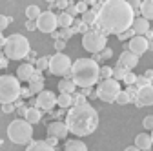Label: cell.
I'll return each mask as SVG.
<instances>
[{
  "mask_svg": "<svg viewBox=\"0 0 153 151\" xmlns=\"http://www.w3.org/2000/svg\"><path fill=\"white\" fill-rule=\"evenodd\" d=\"M135 20V11L131 9L129 2L126 0H108L102 4L97 24L104 33L120 35L128 29H131V24Z\"/></svg>",
  "mask_w": 153,
  "mask_h": 151,
  "instance_id": "cell-1",
  "label": "cell"
},
{
  "mask_svg": "<svg viewBox=\"0 0 153 151\" xmlns=\"http://www.w3.org/2000/svg\"><path fill=\"white\" fill-rule=\"evenodd\" d=\"M66 126L76 137H88L99 127V113L89 104L71 106L66 117Z\"/></svg>",
  "mask_w": 153,
  "mask_h": 151,
  "instance_id": "cell-2",
  "label": "cell"
},
{
  "mask_svg": "<svg viewBox=\"0 0 153 151\" xmlns=\"http://www.w3.org/2000/svg\"><path fill=\"white\" fill-rule=\"evenodd\" d=\"M100 78V66L93 58H79L71 66V80L82 89L91 87Z\"/></svg>",
  "mask_w": 153,
  "mask_h": 151,
  "instance_id": "cell-3",
  "label": "cell"
},
{
  "mask_svg": "<svg viewBox=\"0 0 153 151\" xmlns=\"http://www.w3.org/2000/svg\"><path fill=\"white\" fill-rule=\"evenodd\" d=\"M29 40L24 35H11L6 38L4 44V55L7 60H22L29 55Z\"/></svg>",
  "mask_w": 153,
  "mask_h": 151,
  "instance_id": "cell-4",
  "label": "cell"
},
{
  "mask_svg": "<svg viewBox=\"0 0 153 151\" xmlns=\"http://www.w3.org/2000/svg\"><path fill=\"white\" fill-rule=\"evenodd\" d=\"M20 80L13 75H2L0 77V104H13L20 97Z\"/></svg>",
  "mask_w": 153,
  "mask_h": 151,
  "instance_id": "cell-5",
  "label": "cell"
},
{
  "mask_svg": "<svg viewBox=\"0 0 153 151\" xmlns=\"http://www.w3.org/2000/svg\"><path fill=\"white\" fill-rule=\"evenodd\" d=\"M7 137L13 144H27L33 138V126L24 118H16L7 126Z\"/></svg>",
  "mask_w": 153,
  "mask_h": 151,
  "instance_id": "cell-6",
  "label": "cell"
},
{
  "mask_svg": "<svg viewBox=\"0 0 153 151\" xmlns=\"http://www.w3.org/2000/svg\"><path fill=\"white\" fill-rule=\"evenodd\" d=\"M106 44H108V38L106 35L97 31V29H89L88 33H84L82 36V47L93 55H99L106 49Z\"/></svg>",
  "mask_w": 153,
  "mask_h": 151,
  "instance_id": "cell-7",
  "label": "cell"
},
{
  "mask_svg": "<svg viewBox=\"0 0 153 151\" xmlns=\"http://www.w3.org/2000/svg\"><path fill=\"white\" fill-rule=\"evenodd\" d=\"M71 58L64 53H56L53 56H49V71L51 75H56V77H64V75L71 73Z\"/></svg>",
  "mask_w": 153,
  "mask_h": 151,
  "instance_id": "cell-8",
  "label": "cell"
},
{
  "mask_svg": "<svg viewBox=\"0 0 153 151\" xmlns=\"http://www.w3.org/2000/svg\"><path fill=\"white\" fill-rule=\"evenodd\" d=\"M120 84L113 78H108V80H102L99 84V89H97V97L102 100V102H115L117 95L120 93Z\"/></svg>",
  "mask_w": 153,
  "mask_h": 151,
  "instance_id": "cell-9",
  "label": "cell"
},
{
  "mask_svg": "<svg viewBox=\"0 0 153 151\" xmlns=\"http://www.w3.org/2000/svg\"><path fill=\"white\" fill-rule=\"evenodd\" d=\"M59 27V20H56V15L48 9V11H42L40 16L36 18V29L42 31V33H55V29Z\"/></svg>",
  "mask_w": 153,
  "mask_h": 151,
  "instance_id": "cell-10",
  "label": "cell"
},
{
  "mask_svg": "<svg viewBox=\"0 0 153 151\" xmlns=\"http://www.w3.org/2000/svg\"><path fill=\"white\" fill-rule=\"evenodd\" d=\"M55 106H56V95H55L53 91H48V89H44L42 93H38V95H36L35 107L42 109V111H51Z\"/></svg>",
  "mask_w": 153,
  "mask_h": 151,
  "instance_id": "cell-11",
  "label": "cell"
},
{
  "mask_svg": "<svg viewBox=\"0 0 153 151\" xmlns=\"http://www.w3.org/2000/svg\"><path fill=\"white\" fill-rule=\"evenodd\" d=\"M148 49H149V42H148L146 36H133V38L129 40V44H128V51L133 53V55H137V56L144 55Z\"/></svg>",
  "mask_w": 153,
  "mask_h": 151,
  "instance_id": "cell-12",
  "label": "cell"
},
{
  "mask_svg": "<svg viewBox=\"0 0 153 151\" xmlns=\"http://www.w3.org/2000/svg\"><path fill=\"white\" fill-rule=\"evenodd\" d=\"M69 133V129L66 126V122H60V120H56V122H51L48 126V135L49 137H55V138H66Z\"/></svg>",
  "mask_w": 153,
  "mask_h": 151,
  "instance_id": "cell-13",
  "label": "cell"
},
{
  "mask_svg": "<svg viewBox=\"0 0 153 151\" xmlns=\"http://www.w3.org/2000/svg\"><path fill=\"white\" fill-rule=\"evenodd\" d=\"M137 64H139V56L133 55V53H129L128 49L120 55V58H119V66L124 67L126 71H131L133 67H137Z\"/></svg>",
  "mask_w": 153,
  "mask_h": 151,
  "instance_id": "cell-14",
  "label": "cell"
},
{
  "mask_svg": "<svg viewBox=\"0 0 153 151\" xmlns=\"http://www.w3.org/2000/svg\"><path fill=\"white\" fill-rule=\"evenodd\" d=\"M137 104L139 106H153V87L151 86L137 89Z\"/></svg>",
  "mask_w": 153,
  "mask_h": 151,
  "instance_id": "cell-15",
  "label": "cell"
},
{
  "mask_svg": "<svg viewBox=\"0 0 153 151\" xmlns=\"http://www.w3.org/2000/svg\"><path fill=\"white\" fill-rule=\"evenodd\" d=\"M131 29H133V33H135V36H146V33L151 27H149V22L146 20V18L137 16L135 20H133V24H131Z\"/></svg>",
  "mask_w": 153,
  "mask_h": 151,
  "instance_id": "cell-16",
  "label": "cell"
},
{
  "mask_svg": "<svg viewBox=\"0 0 153 151\" xmlns=\"http://www.w3.org/2000/svg\"><path fill=\"white\" fill-rule=\"evenodd\" d=\"M33 73H35V67L31 64H20L18 69H16V78L22 80V82H29L31 77H33Z\"/></svg>",
  "mask_w": 153,
  "mask_h": 151,
  "instance_id": "cell-17",
  "label": "cell"
},
{
  "mask_svg": "<svg viewBox=\"0 0 153 151\" xmlns=\"http://www.w3.org/2000/svg\"><path fill=\"white\" fill-rule=\"evenodd\" d=\"M151 146H153V142H151V135H148V133H140V135L135 137V147H139L140 151H148V149H151Z\"/></svg>",
  "mask_w": 153,
  "mask_h": 151,
  "instance_id": "cell-18",
  "label": "cell"
},
{
  "mask_svg": "<svg viewBox=\"0 0 153 151\" xmlns=\"http://www.w3.org/2000/svg\"><path fill=\"white\" fill-rule=\"evenodd\" d=\"M24 120H27L31 126H33V124H38V122L42 120V113H40V109H38V107H27L26 115H24Z\"/></svg>",
  "mask_w": 153,
  "mask_h": 151,
  "instance_id": "cell-19",
  "label": "cell"
},
{
  "mask_svg": "<svg viewBox=\"0 0 153 151\" xmlns=\"http://www.w3.org/2000/svg\"><path fill=\"white\" fill-rule=\"evenodd\" d=\"M26 151H55V147H51L46 140H35V142H29Z\"/></svg>",
  "mask_w": 153,
  "mask_h": 151,
  "instance_id": "cell-20",
  "label": "cell"
},
{
  "mask_svg": "<svg viewBox=\"0 0 153 151\" xmlns=\"http://www.w3.org/2000/svg\"><path fill=\"white\" fill-rule=\"evenodd\" d=\"M75 89H76V86H75V82H73L71 78H62V80L59 82V91H60V93H66V95H73Z\"/></svg>",
  "mask_w": 153,
  "mask_h": 151,
  "instance_id": "cell-21",
  "label": "cell"
},
{
  "mask_svg": "<svg viewBox=\"0 0 153 151\" xmlns=\"http://www.w3.org/2000/svg\"><path fill=\"white\" fill-rule=\"evenodd\" d=\"M140 15L142 18H146V20H153V0H144V2L140 4Z\"/></svg>",
  "mask_w": 153,
  "mask_h": 151,
  "instance_id": "cell-22",
  "label": "cell"
},
{
  "mask_svg": "<svg viewBox=\"0 0 153 151\" xmlns=\"http://www.w3.org/2000/svg\"><path fill=\"white\" fill-rule=\"evenodd\" d=\"M64 151H88V146L82 140H68Z\"/></svg>",
  "mask_w": 153,
  "mask_h": 151,
  "instance_id": "cell-23",
  "label": "cell"
},
{
  "mask_svg": "<svg viewBox=\"0 0 153 151\" xmlns=\"http://www.w3.org/2000/svg\"><path fill=\"white\" fill-rule=\"evenodd\" d=\"M56 106H60L62 109H68L73 106V95H66V93H60L56 97Z\"/></svg>",
  "mask_w": 153,
  "mask_h": 151,
  "instance_id": "cell-24",
  "label": "cell"
},
{
  "mask_svg": "<svg viewBox=\"0 0 153 151\" xmlns=\"http://www.w3.org/2000/svg\"><path fill=\"white\" fill-rule=\"evenodd\" d=\"M56 20H59V26H60L62 29H68V27H71V24H73V16H69L66 11H62L60 15H56Z\"/></svg>",
  "mask_w": 153,
  "mask_h": 151,
  "instance_id": "cell-25",
  "label": "cell"
},
{
  "mask_svg": "<svg viewBox=\"0 0 153 151\" xmlns=\"http://www.w3.org/2000/svg\"><path fill=\"white\" fill-rule=\"evenodd\" d=\"M97 11L95 9H88L84 15H82V24H86V26H93V24H97Z\"/></svg>",
  "mask_w": 153,
  "mask_h": 151,
  "instance_id": "cell-26",
  "label": "cell"
},
{
  "mask_svg": "<svg viewBox=\"0 0 153 151\" xmlns=\"http://www.w3.org/2000/svg\"><path fill=\"white\" fill-rule=\"evenodd\" d=\"M40 13H42V11H40V7H38V6H35V4L26 7V16H27V20H33V22H36V18L40 16Z\"/></svg>",
  "mask_w": 153,
  "mask_h": 151,
  "instance_id": "cell-27",
  "label": "cell"
},
{
  "mask_svg": "<svg viewBox=\"0 0 153 151\" xmlns=\"http://www.w3.org/2000/svg\"><path fill=\"white\" fill-rule=\"evenodd\" d=\"M29 91H31V95H33V93H35V95L42 93L44 91V80H31L29 82Z\"/></svg>",
  "mask_w": 153,
  "mask_h": 151,
  "instance_id": "cell-28",
  "label": "cell"
},
{
  "mask_svg": "<svg viewBox=\"0 0 153 151\" xmlns=\"http://www.w3.org/2000/svg\"><path fill=\"white\" fill-rule=\"evenodd\" d=\"M115 102L120 104V106H126V104H129V102H131V97L128 95V91H120L119 95H117V98H115Z\"/></svg>",
  "mask_w": 153,
  "mask_h": 151,
  "instance_id": "cell-29",
  "label": "cell"
},
{
  "mask_svg": "<svg viewBox=\"0 0 153 151\" xmlns=\"http://www.w3.org/2000/svg\"><path fill=\"white\" fill-rule=\"evenodd\" d=\"M126 73H128V71H126L124 67L117 66V67L113 69V80H117V82H119V80H124V77H126Z\"/></svg>",
  "mask_w": 153,
  "mask_h": 151,
  "instance_id": "cell-30",
  "label": "cell"
},
{
  "mask_svg": "<svg viewBox=\"0 0 153 151\" xmlns=\"http://www.w3.org/2000/svg\"><path fill=\"white\" fill-rule=\"evenodd\" d=\"M36 69H38V71L49 69V56H42V58H38V60H36Z\"/></svg>",
  "mask_w": 153,
  "mask_h": 151,
  "instance_id": "cell-31",
  "label": "cell"
},
{
  "mask_svg": "<svg viewBox=\"0 0 153 151\" xmlns=\"http://www.w3.org/2000/svg\"><path fill=\"white\" fill-rule=\"evenodd\" d=\"M100 78H102V80L113 78V69H111L109 66H104V67H100Z\"/></svg>",
  "mask_w": 153,
  "mask_h": 151,
  "instance_id": "cell-32",
  "label": "cell"
},
{
  "mask_svg": "<svg viewBox=\"0 0 153 151\" xmlns=\"http://www.w3.org/2000/svg\"><path fill=\"white\" fill-rule=\"evenodd\" d=\"M71 36H73V29H71V27H68V29H62V31L59 33V38H60V40H64V42H66L68 38H71Z\"/></svg>",
  "mask_w": 153,
  "mask_h": 151,
  "instance_id": "cell-33",
  "label": "cell"
},
{
  "mask_svg": "<svg viewBox=\"0 0 153 151\" xmlns=\"http://www.w3.org/2000/svg\"><path fill=\"white\" fill-rule=\"evenodd\" d=\"M135 80H137V75H135V73H131V71H128V73H126V77H124V82H126L128 86H133V84H135Z\"/></svg>",
  "mask_w": 153,
  "mask_h": 151,
  "instance_id": "cell-34",
  "label": "cell"
},
{
  "mask_svg": "<svg viewBox=\"0 0 153 151\" xmlns=\"http://www.w3.org/2000/svg\"><path fill=\"white\" fill-rule=\"evenodd\" d=\"M142 126H144V129H149V131H153V115H148V117H144V120H142Z\"/></svg>",
  "mask_w": 153,
  "mask_h": 151,
  "instance_id": "cell-35",
  "label": "cell"
},
{
  "mask_svg": "<svg viewBox=\"0 0 153 151\" xmlns=\"http://www.w3.org/2000/svg\"><path fill=\"white\" fill-rule=\"evenodd\" d=\"M117 36H119V40H131L133 36H135V33H133V29H128V31H124V33H120Z\"/></svg>",
  "mask_w": 153,
  "mask_h": 151,
  "instance_id": "cell-36",
  "label": "cell"
},
{
  "mask_svg": "<svg viewBox=\"0 0 153 151\" xmlns=\"http://www.w3.org/2000/svg\"><path fill=\"white\" fill-rule=\"evenodd\" d=\"M135 86L140 89V87H146V86H149V80L144 77V75H142V77H137V80H135Z\"/></svg>",
  "mask_w": 153,
  "mask_h": 151,
  "instance_id": "cell-37",
  "label": "cell"
},
{
  "mask_svg": "<svg viewBox=\"0 0 153 151\" xmlns=\"http://www.w3.org/2000/svg\"><path fill=\"white\" fill-rule=\"evenodd\" d=\"M9 22H11V18H9V16H6V15H0V31H4V29L9 26Z\"/></svg>",
  "mask_w": 153,
  "mask_h": 151,
  "instance_id": "cell-38",
  "label": "cell"
},
{
  "mask_svg": "<svg viewBox=\"0 0 153 151\" xmlns=\"http://www.w3.org/2000/svg\"><path fill=\"white\" fill-rule=\"evenodd\" d=\"M100 55V60H108V58H111V55H113V51L109 49V47H106L102 53H99Z\"/></svg>",
  "mask_w": 153,
  "mask_h": 151,
  "instance_id": "cell-39",
  "label": "cell"
},
{
  "mask_svg": "<svg viewBox=\"0 0 153 151\" xmlns=\"http://www.w3.org/2000/svg\"><path fill=\"white\" fill-rule=\"evenodd\" d=\"M75 7H76V11H79L80 15H84V13L88 11V4H86V2H79V4H75Z\"/></svg>",
  "mask_w": 153,
  "mask_h": 151,
  "instance_id": "cell-40",
  "label": "cell"
},
{
  "mask_svg": "<svg viewBox=\"0 0 153 151\" xmlns=\"http://www.w3.org/2000/svg\"><path fill=\"white\" fill-rule=\"evenodd\" d=\"M64 47H66V42H64V40H60V38H59V40H55V49L59 51V53H62Z\"/></svg>",
  "mask_w": 153,
  "mask_h": 151,
  "instance_id": "cell-41",
  "label": "cell"
},
{
  "mask_svg": "<svg viewBox=\"0 0 153 151\" xmlns=\"http://www.w3.org/2000/svg\"><path fill=\"white\" fill-rule=\"evenodd\" d=\"M66 13H68L69 16H75V15H79V11H76V7H75L73 4H69V6H68V9H66Z\"/></svg>",
  "mask_w": 153,
  "mask_h": 151,
  "instance_id": "cell-42",
  "label": "cell"
},
{
  "mask_svg": "<svg viewBox=\"0 0 153 151\" xmlns=\"http://www.w3.org/2000/svg\"><path fill=\"white\" fill-rule=\"evenodd\" d=\"M2 111H4V113H13V111H15V106H13V104H4V106H2Z\"/></svg>",
  "mask_w": 153,
  "mask_h": 151,
  "instance_id": "cell-43",
  "label": "cell"
},
{
  "mask_svg": "<svg viewBox=\"0 0 153 151\" xmlns=\"http://www.w3.org/2000/svg\"><path fill=\"white\" fill-rule=\"evenodd\" d=\"M68 6H69L68 0H59V2H56V7H60V9H68Z\"/></svg>",
  "mask_w": 153,
  "mask_h": 151,
  "instance_id": "cell-44",
  "label": "cell"
},
{
  "mask_svg": "<svg viewBox=\"0 0 153 151\" xmlns=\"http://www.w3.org/2000/svg\"><path fill=\"white\" fill-rule=\"evenodd\" d=\"M140 4H142L140 0H133V2H129V6H131L133 11H135V9H140Z\"/></svg>",
  "mask_w": 153,
  "mask_h": 151,
  "instance_id": "cell-45",
  "label": "cell"
},
{
  "mask_svg": "<svg viewBox=\"0 0 153 151\" xmlns=\"http://www.w3.org/2000/svg\"><path fill=\"white\" fill-rule=\"evenodd\" d=\"M26 27H27L29 31H35V29H36V22H33V20H27V22H26Z\"/></svg>",
  "mask_w": 153,
  "mask_h": 151,
  "instance_id": "cell-46",
  "label": "cell"
},
{
  "mask_svg": "<svg viewBox=\"0 0 153 151\" xmlns=\"http://www.w3.org/2000/svg\"><path fill=\"white\" fill-rule=\"evenodd\" d=\"M56 140H59V138H55V137H49V138H48L46 142H48V144H49L51 147H55V146H56Z\"/></svg>",
  "mask_w": 153,
  "mask_h": 151,
  "instance_id": "cell-47",
  "label": "cell"
},
{
  "mask_svg": "<svg viewBox=\"0 0 153 151\" xmlns=\"http://www.w3.org/2000/svg\"><path fill=\"white\" fill-rule=\"evenodd\" d=\"M144 77H146V78H148V80L151 82V80H153V69H148V71L144 73Z\"/></svg>",
  "mask_w": 153,
  "mask_h": 151,
  "instance_id": "cell-48",
  "label": "cell"
},
{
  "mask_svg": "<svg viewBox=\"0 0 153 151\" xmlns=\"http://www.w3.org/2000/svg\"><path fill=\"white\" fill-rule=\"evenodd\" d=\"M20 95H22V97H29V95H31L29 87H27V89H22V91H20Z\"/></svg>",
  "mask_w": 153,
  "mask_h": 151,
  "instance_id": "cell-49",
  "label": "cell"
},
{
  "mask_svg": "<svg viewBox=\"0 0 153 151\" xmlns=\"http://www.w3.org/2000/svg\"><path fill=\"white\" fill-rule=\"evenodd\" d=\"M124 151H140L139 147H135V146H129V147H126Z\"/></svg>",
  "mask_w": 153,
  "mask_h": 151,
  "instance_id": "cell-50",
  "label": "cell"
},
{
  "mask_svg": "<svg viewBox=\"0 0 153 151\" xmlns=\"http://www.w3.org/2000/svg\"><path fill=\"white\" fill-rule=\"evenodd\" d=\"M7 66V58H2V60H0V67H6Z\"/></svg>",
  "mask_w": 153,
  "mask_h": 151,
  "instance_id": "cell-51",
  "label": "cell"
},
{
  "mask_svg": "<svg viewBox=\"0 0 153 151\" xmlns=\"http://www.w3.org/2000/svg\"><path fill=\"white\" fill-rule=\"evenodd\" d=\"M149 33H151V38H153V29H149Z\"/></svg>",
  "mask_w": 153,
  "mask_h": 151,
  "instance_id": "cell-52",
  "label": "cell"
},
{
  "mask_svg": "<svg viewBox=\"0 0 153 151\" xmlns=\"http://www.w3.org/2000/svg\"><path fill=\"white\" fill-rule=\"evenodd\" d=\"M151 142H153V131H151Z\"/></svg>",
  "mask_w": 153,
  "mask_h": 151,
  "instance_id": "cell-53",
  "label": "cell"
},
{
  "mask_svg": "<svg viewBox=\"0 0 153 151\" xmlns=\"http://www.w3.org/2000/svg\"><path fill=\"white\" fill-rule=\"evenodd\" d=\"M149 86H151V87H153V80H151V82H149Z\"/></svg>",
  "mask_w": 153,
  "mask_h": 151,
  "instance_id": "cell-54",
  "label": "cell"
}]
</instances>
